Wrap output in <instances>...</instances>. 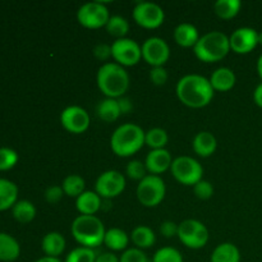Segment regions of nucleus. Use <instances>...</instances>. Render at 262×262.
<instances>
[{
  "instance_id": "38",
  "label": "nucleus",
  "mask_w": 262,
  "mask_h": 262,
  "mask_svg": "<svg viewBox=\"0 0 262 262\" xmlns=\"http://www.w3.org/2000/svg\"><path fill=\"white\" fill-rule=\"evenodd\" d=\"M193 192L196 194L197 199L200 200H209L210 197L214 194V187H212L211 182L201 179L199 183L193 186Z\"/></svg>"
},
{
  "instance_id": "10",
  "label": "nucleus",
  "mask_w": 262,
  "mask_h": 262,
  "mask_svg": "<svg viewBox=\"0 0 262 262\" xmlns=\"http://www.w3.org/2000/svg\"><path fill=\"white\" fill-rule=\"evenodd\" d=\"M112 56L120 66L132 67L136 66L142 58V49L133 38H117L112 43Z\"/></svg>"
},
{
  "instance_id": "30",
  "label": "nucleus",
  "mask_w": 262,
  "mask_h": 262,
  "mask_svg": "<svg viewBox=\"0 0 262 262\" xmlns=\"http://www.w3.org/2000/svg\"><path fill=\"white\" fill-rule=\"evenodd\" d=\"M84 179L78 174H69L64 178L63 183H61V188H63L64 194L69 197H78L84 192Z\"/></svg>"
},
{
  "instance_id": "14",
  "label": "nucleus",
  "mask_w": 262,
  "mask_h": 262,
  "mask_svg": "<svg viewBox=\"0 0 262 262\" xmlns=\"http://www.w3.org/2000/svg\"><path fill=\"white\" fill-rule=\"evenodd\" d=\"M60 123L68 132L83 133L90 127V114L78 105H69L60 113Z\"/></svg>"
},
{
  "instance_id": "31",
  "label": "nucleus",
  "mask_w": 262,
  "mask_h": 262,
  "mask_svg": "<svg viewBox=\"0 0 262 262\" xmlns=\"http://www.w3.org/2000/svg\"><path fill=\"white\" fill-rule=\"evenodd\" d=\"M105 27H106V31L109 35L114 36L117 38H122L125 37V35L129 31V22L119 14L110 15L109 20H107Z\"/></svg>"
},
{
  "instance_id": "29",
  "label": "nucleus",
  "mask_w": 262,
  "mask_h": 262,
  "mask_svg": "<svg viewBox=\"0 0 262 262\" xmlns=\"http://www.w3.org/2000/svg\"><path fill=\"white\" fill-rule=\"evenodd\" d=\"M242 8L241 0H216L214 3V12L223 19H230L239 13Z\"/></svg>"
},
{
  "instance_id": "48",
  "label": "nucleus",
  "mask_w": 262,
  "mask_h": 262,
  "mask_svg": "<svg viewBox=\"0 0 262 262\" xmlns=\"http://www.w3.org/2000/svg\"><path fill=\"white\" fill-rule=\"evenodd\" d=\"M258 45H262V31L258 32Z\"/></svg>"
},
{
  "instance_id": "32",
  "label": "nucleus",
  "mask_w": 262,
  "mask_h": 262,
  "mask_svg": "<svg viewBox=\"0 0 262 262\" xmlns=\"http://www.w3.org/2000/svg\"><path fill=\"white\" fill-rule=\"evenodd\" d=\"M169 137L168 133L163 128H151L145 135V143L151 148V150H158V148H165L168 143Z\"/></svg>"
},
{
  "instance_id": "43",
  "label": "nucleus",
  "mask_w": 262,
  "mask_h": 262,
  "mask_svg": "<svg viewBox=\"0 0 262 262\" xmlns=\"http://www.w3.org/2000/svg\"><path fill=\"white\" fill-rule=\"evenodd\" d=\"M95 262H119V257L113 252H102L96 256Z\"/></svg>"
},
{
  "instance_id": "6",
  "label": "nucleus",
  "mask_w": 262,
  "mask_h": 262,
  "mask_svg": "<svg viewBox=\"0 0 262 262\" xmlns=\"http://www.w3.org/2000/svg\"><path fill=\"white\" fill-rule=\"evenodd\" d=\"M137 199L143 206L155 207L161 204L166 193V186L163 178L155 174H147L137 186Z\"/></svg>"
},
{
  "instance_id": "25",
  "label": "nucleus",
  "mask_w": 262,
  "mask_h": 262,
  "mask_svg": "<svg viewBox=\"0 0 262 262\" xmlns=\"http://www.w3.org/2000/svg\"><path fill=\"white\" fill-rule=\"evenodd\" d=\"M104 243L112 251H125L129 243V237L120 228H112L105 233Z\"/></svg>"
},
{
  "instance_id": "4",
  "label": "nucleus",
  "mask_w": 262,
  "mask_h": 262,
  "mask_svg": "<svg viewBox=\"0 0 262 262\" xmlns=\"http://www.w3.org/2000/svg\"><path fill=\"white\" fill-rule=\"evenodd\" d=\"M71 232L82 247L94 250L104 243L106 230L96 215H79L72 223Z\"/></svg>"
},
{
  "instance_id": "20",
  "label": "nucleus",
  "mask_w": 262,
  "mask_h": 262,
  "mask_svg": "<svg viewBox=\"0 0 262 262\" xmlns=\"http://www.w3.org/2000/svg\"><path fill=\"white\" fill-rule=\"evenodd\" d=\"M66 238L63 234L59 232H50L48 234L43 235L42 242H41V248H42L43 253L49 257H56L64 252L66 250Z\"/></svg>"
},
{
  "instance_id": "9",
  "label": "nucleus",
  "mask_w": 262,
  "mask_h": 262,
  "mask_svg": "<svg viewBox=\"0 0 262 262\" xmlns=\"http://www.w3.org/2000/svg\"><path fill=\"white\" fill-rule=\"evenodd\" d=\"M109 18V8L106 7V3L101 0L84 3L77 10V19L87 28H100L106 26Z\"/></svg>"
},
{
  "instance_id": "44",
  "label": "nucleus",
  "mask_w": 262,
  "mask_h": 262,
  "mask_svg": "<svg viewBox=\"0 0 262 262\" xmlns=\"http://www.w3.org/2000/svg\"><path fill=\"white\" fill-rule=\"evenodd\" d=\"M118 102H119V107L122 114H125V113H128L130 109H132V101H130L128 97L125 96L119 97V99H118Z\"/></svg>"
},
{
  "instance_id": "41",
  "label": "nucleus",
  "mask_w": 262,
  "mask_h": 262,
  "mask_svg": "<svg viewBox=\"0 0 262 262\" xmlns=\"http://www.w3.org/2000/svg\"><path fill=\"white\" fill-rule=\"evenodd\" d=\"M94 55L95 58L99 59V60H107V59L112 56V45H107L105 42L97 43L94 48Z\"/></svg>"
},
{
  "instance_id": "42",
  "label": "nucleus",
  "mask_w": 262,
  "mask_h": 262,
  "mask_svg": "<svg viewBox=\"0 0 262 262\" xmlns=\"http://www.w3.org/2000/svg\"><path fill=\"white\" fill-rule=\"evenodd\" d=\"M178 225L174 222H170V220H166V222H163L160 225V233L165 238H171L174 235H178Z\"/></svg>"
},
{
  "instance_id": "21",
  "label": "nucleus",
  "mask_w": 262,
  "mask_h": 262,
  "mask_svg": "<svg viewBox=\"0 0 262 262\" xmlns=\"http://www.w3.org/2000/svg\"><path fill=\"white\" fill-rule=\"evenodd\" d=\"M102 206V199L95 191H84L76 200V207L82 215H95Z\"/></svg>"
},
{
  "instance_id": "3",
  "label": "nucleus",
  "mask_w": 262,
  "mask_h": 262,
  "mask_svg": "<svg viewBox=\"0 0 262 262\" xmlns=\"http://www.w3.org/2000/svg\"><path fill=\"white\" fill-rule=\"evenodd\" d=\"M146 132L136 123H125L113 132L110 146L114 154L122 158H128L140 151L145 145Z\"/></svg>"
},
{
  "instance_id": "33",
  "label": "nucleus",
  "mask_w": 262,
  "mask_h": 262,
  "mask_svg": "<svg viewBox=\"0 0 262 262\" xmlns=\"http://www.w3.org/2000/svg\"><path fill=\"white\" fill-rule=\"evenodd\" d=\"M96 252L92 248L77 247L72 250L66 257L64 262H95L96 261Z\"/></svg>"
},
{
  "instance_id": "5",
  "label": "nucleus",
  "mask_w": 262,
  "mask_h": 262,
  "mask_svg": "<svg viewBox=\"0 0 262 262\" xmlns=\"http://www.w3.org/2000/svg\"><path fill=\"white\" fill-rule=\"evenodd\" d=\"M229 50V36L222 31H210L205 33L193 46L194 55L205 63L222 60L228 55Z\"/></svg>"
},
{
  "instance_id": "17",
  "label": "nucleus",
  "mask_w": 262,
  "mask_h": 262,
  "mask_svg": "<svg viewBox=\"0 0 262 262\" xmlns=\"http://www.w3.org/2000/svg\"><path fill=\"white\" fill-rule=\"evenodd\" d=\"M192 147L193 151L199 156L202 158H209L216 151L217 141L215 136L209 130H201L197 133L192 141Z\"/></svg>"
},
{
  "instance_id": "39",
  "label": "nucleus",
  "mask_w": 262,
  "mask_h": 262,
  "mask_svg": "<svg viewBox=\"0 0 262 262\" xmlns=\"http://www.w3.org/2000/svg\"><path fill=\"white\" fill-rule=\"evenodd\" d=\"M150 79L156 86H163L168 81V71L164 67H152L150 71Z\"/></svg>"
},
{
  "instance_id": "47",
  "label": "nucleus",
  "mask_w": 262,
  "mask_h": 262,
  "mask_svg": "<svg viewBox=\"0 0 262 262\" xmlns=\"http://www.w3.org/2000/svg\"><path fill=\"white\" fill-rule=\"evenodd\" d=\"M257 72H258V76H260V78L262 79V54L257 59Z\"/></svg>"
},
{
  "instance_id": "13",
  "label": "nucleus",
  "mask_w": 262,
  "mask_h": 262,
  "mask_svg": "<svg viewBox=\"0 0 262 262\" xmlns=\"http://www.w3.org/2000/svg\"><path fill=\"white\" fill-rule=\"evenodd\" d=\"M141 49H142V58L145 59L146 63L152 67H164L170 56V48L168 42L159 36H152L143 41Z\"/></svg>"
},
{
  "instance_id": "36",
  "label": "nucleus",
  "mask_w": 262,
  "mask_h": 262,
  "mask_svg": "<svg viewBox=\"0 0 262 262\" xmlns=\"http://www.w3.org/2000/svg\"><path fill=\"white\" fill-rule=\"evenodd\" d=\"M147 169H146L145 163H142L141 160H132L127 164V168H125V173L129 177L130 179H135V181H142L147 174H146Z\"/></svg>"
},
{
  "instance_id": "28",
  "label": "nucleus",
  "mask_w": 262,
  "mask_h": 262,
  "mask_svg": "<svg viewBox=\"0 0 262 262\" xmlns=\"http://www.w3.org/2000/svg\"><path fill=\"white\" fill-rule=\"evenodd\" d=\"M12 215L17 222L26 224L35 219L36 216V207L28 200H19L12 207Z\"/></svg>"
},
{
  "instance_id": "27",
  "label": "nucleus",
  "mask_w": 262,
  "mask_h": 262,
  "mask_svg": "<svg viewBox=\"0 0 262 262\" xmlns=\"http://www.w3.org/2000/svg\"><path fill=\"white\" fill-rule=\"evenodd\" d=\"M120 114H122V112H120L118 99H110V97H106V99L100 101L99 105H97V115H99L104 122H114V120H117L118 118H119Z\"/></svg>"
},
{
  "instance_id": "24",
  "label": "nucleus",
  "mask_w": 262,
  "mask_h": 262,
  "mask_svg": "<svg viewBox=\"0 0 262 262\" xmlns=\"http://www.w3.org/2000/svg\"><path fill=\"white\" fill-rule=\"evenodd\" d=\"M18 201V187L9 179L0 178V211L12 209Z\"/></svg>"
},
{
  "instance_id": "12",
  "label": "nucleus",
  "mask_w": 262,
  "mask_h": 262,
  "mask_svg": "<svg viewBox=\"0 0 262 262\" xmlns=\"http://www.w3.org/2000/svg\"><path fill=\"white\" fill-rule=\"evenodd\" d=\"M133 19L145 28H156L163 25L165 12L154 2H138L133 8Z\"/></svg>"
},
{
  "instance_id": "19",
  "label": "nucleus",
  "mask_w": 262,
  "mask_h": 262,
  "mask_svg": "<svg viewBox=\"0 0 262 262\" xmlns=\"http://www.w3.org/2000/svg\"><path fill=\"white\" fill-rule=\"evenodd\" d=\"M210 83L216 91H229L235 84V74L228 67H220L215 69L210 76Z\"/></svg>"
},
{
  "instance_id": "7",
  "label": "nucleus",
  "mask_w": 262,
  "mask_h": 262,
  "mask_svg": "<svg viewBox=\"0 0 262 262\" xmlns=\"http://www.w3.org/2000/svg\"><path fill=\"white\" fill-rule=\"evenodd\" d=\"M170 170L174 178L184 186H194L201 181L204 176V168L200 161L187 155L174 159Z\"/></svg>"
},
{
  "instance_id": "35",
  "label": "nucleus",
  "mask_w": 262,
  "mask_h": 262,
  "mask_svg": "<svg viewBox=\"0 0 262 262\" xmlns=\"http://www.w3.org/2000/svg\"><path fill=\"white\" fill-rule=\"evenodd\" d=\"M17 151L10 147H0V171L9 170L18 163Z\"/></svg>"
},
{
  "instance_id": "40",
  "label": "nucleus",
  "mask_w": 262,
  "mask_h": 262,
  "mask_svg": "<svg viewBox=\"0 0 262 262\" xmlns=\"http://www.w3.org/2000/svg\"><path fill=\"white\" fill-rule=\"evenodd\" d=\"M63 194L64 191L63 188H61V186H50L48 187L45 191V200L48 204L55 205L60 201Z\"/></svg>"
},
{
  "instance_id": "18",
  "label": "nucleus",
  "mask_w": 262,
  "mask_h": 262,
  "mask_svg": "<svg viewBox=\"0 0 262 262\" xmlns=\"http://www.w3.org/2000/svg\"><path fill=\"white\" fill-rule=\"evenodd\" d=\"M174 40L178 45L183 46V48H191L194 46L199 41L200 35L199 30L194 25L188 22L179 23L176 28H174Z\"/></svg>"
},
{
  "instance_id": "16",
  "label": "nucleus",
  "mask_w": 262,
  "mask_h": 262,
  "mask_svg": "<svg viewBox=\"0 0 262 262\" xmlns=\"http://www.w3.org/2000/svg\"><path fill=\"white\" fill-rule=\"evenodd\" d=\"M173 159H171L170 152L166 148H158V150H151L147 154L145 160L146 169L150 171L151 174H158L164 173L168 170L171 166Z\"/></svg>"
},
{
  "instance_id": "37",
  "label": "nucleus",
  "mask_w": 262,
  "mask_h": 262,
  "mask_svg": "<svg viewBox=\"0 0 262 262\" xmlns=\"http://www.w3.org/2000/svg\"><path fill=\"white\" fill-rule=\"evenodd\" d=\"M119 262H150L147 255L137 247L127 248L119 257Z\"/></svg>"
},
{
  "instance_id": "2",
  "label": "nucleus",
  "mask_w": 262,
  "mask_h": 262,
  "mask_svg": "<svg viewBox=\"0 0 262 262\" xmlns=\"http://www.w3.org/2000/svg\"><path fill=\"white\" fill-rule=\"evenodd\" d=\"M97 86L110 99H119L129 87V74L125 68L115 61H106L97 71Z\"/></svg>"
},
{
  "instance_id": "26",
  "label": "nucleus",
  "mask_w": 262,
  "mask_h": 262,
  "mask_svg": "<svg viewBox=\"0 0 262 262\" xmlns=\"http://www.w3.org/2000/svg\"><path fill=\"white\" fill-rule=\"evenodd\" d=\"M132 242L135 243L136 247L140 250H146L155 245L156 235L154 230L147 225H138L132 230Z\"/></svg>"
},
{
  "instance_id": "11",
  "label": "nucleus",
  "mask_w": 262,
  "mask_h": 262,
  "mask_svg": "<svg viewBox=\"0 0 262 262\" xmlns=\"http://www.w3.org/2000/svg\"><path fill=\"white\" fill-rule=\"evenodd\" d=\"M125 188V178L120 171L106 170L99 176L95 183V192L101 199L110 200L119 196Z\"/></svg>"
},
{
  "instance_id": "22",
  "label": "nucleus",
  "mask_w": 262,
  "mask_h": 262,
  "mask_svg": "<svg viewBox=\"0 0 262 262\" xmlns=\"http://www.w3.org/2000/svg\"><path fill=\"white\" fill-rule=\"evenodd\" d=\"M20 255V246L13 235L0 233V261L13 262Z\"/></svg>"
},
{
  "instance_id": "45",
  "label": "nucleus",
  "mask_w": 262,
  "mask_h": 262,
  "mask_svg": "<svg viewBox=\"0 0 262 262\" xmlns=\"http://www.w3.org/2000/svg\"><path fill=\"white\" fill-rule=\"evenodd\" d=\"M253 101L257 106L262 107V82L256 86L255 91H253Z\"/></svg>"
},
{
  "instance_id": "23",
  "label": "nucleus",
  "mask_w": 262,
  "mask_h": 262,
  "mask_svg": "<svg viewBox=\"0 0 262 262\" xmlns=\"http://www.w3.org/2000/svg\"><path fill=\"white\" fill-rule=\"evenodd\" d=\"M210 262H241V252L234 243H220L212 251Z\"/></svg>"
},
{
  "instance_id": "1",
  "label": "nucleus",
  "mask_w": 262,
  "mask_h": 262,
  "mask_svg": "<svg viewBox=\"0 0 262 262\" xmlns=\"http://www.w3.org/2000/svg\"><path fill=\"white\" fill-rule=\"evenodd\" d=\"M177 96L189 107H204L211 102L214 91L210 79L197 73L182 77L176 87Z\"/></svg>"
},
{
  "instance_id": "8",
  "label": "nucleus",
  "mask_w": 262,
  "mask_h": 262,
  "mask_svg": "<svg viewBox=\"0 0 262 262\" xmlns=\"http://www.w3.org/2000/svg\"><path fill=\"white\" fill-rule=\"evenodd\" d=\"M178 238L186 247L200 250L209 242V230L200 220L187 219L178 225Z\"/></svg>"
},
{
  "instance_id": "34",
  "label": "nucleus",
  "mask_w": 262,
  "mask_h": 262,
  "mask_svg": "<svg viewBox=\"0 0 262 262\" xmlns=\"http://www.w3.org/2000/svg\"><path fill=\"white\" fill-rule=\"evenodd\" d=\"M151 262H183V256L174 247H161L152 256Z\"/></svg>"
},
{
  "instance_id": "46",
  "label": "nucleus",
  "mask_w": 262,
  "mask_h": 262,
  "mask_svg": "<svg viewBox=\"0 0 262 262\" xmlns=\"http://www.w3.org/2000/svg\"><path fill=\"white\" fill-rule=\"evenodd\" d=\"M35 262H63L60 258L56 257H49V256H45V257H41L38 260H36Z\"/></svg>"
},
{
  "instance_id": "15",
  "label": "nucleus",
  "mask_w": 262,
  "mask_h": 262,
  "mask_svg": "<svg viewBox=\"0 0 262 262\" xmlns=\"http://www.w3.org/2000/svg\"><path fill=\"white\" fill-rule=\"evenodd\" d=\"M230 50L248 54L258 45V32L252 27H239L229 36Z\"/></svg>"
}]
</instances>
